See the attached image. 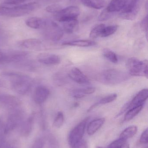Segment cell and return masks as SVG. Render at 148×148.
Here are the masks:
<instances>
[{"label":"cell","instance_id":"obj_1","mask_svg":"<svg viewBox=\"0 0 148 148\" xmlns=\"http://www.w3.org/2000/svg\"><path fill=\"white\" fill-rule=\"evenodd\" d=\"M1 75L9 80L12 89L19 95L27 94L32 87V78L26 74L17 72H4L2 73Z\"/></svg>","mask_w":148,"mask_h":148},{"label":"cell","instance_id":"obj_2","mask_svg":"<svg viewBox=\"0 0 148 148\" xmlns=\"http://www.w3.org/2000/svg\"><path fill=\"white\" fill-rule=\"evenodd\" d=\"M37 3H25L13 7H0V16L16 17L27 15L39 8Z\"/></svg>","mask_w":148,"mask_h":148},{"label":"cell","instance_id":"obj_3","mask_svg":"<svg viewBox=\"0 0 148 148\" xmlns=\"http://www.w3.org/2000/svg\"><path fill=\"white\" fill-rule=\"evenodd\" d=\"M127 74L120 70L109 69L105 70L99 74L98 81L107 85H116L127 80Z\"/></svg>","mask_w":148,"mask_h":148},{"label":"cell","instance_id":"obj_4","mask_svg":"<svg viewBox=\"0 0 148 148\" xmlns=\"http://www.w3.org/2000/svg\"><path fill=\"white\" fill-rule=\"evenodd\" d=\"M129 73L134 76H144L148 78V61L140 60L137 58H129L127 63Z\"/></svg>","mask_w":148,"mask_h":148},{"label":"cell","instance_id":"obj_5","mask_svg":"<svg viewBox=\"0 0 148 148\" xmlns=\"http://www.w3.org/2000/svg\"><path fill=\"white\" fill-rule=\"evenodd\" d=\"M43 29L44 37L48 40L57 42L60 40L63 35V32L61 28L54 21L46 20Z\"/></svg>","mask_w":148,"mask_h":148},{"label":"cell","instance_id":"obj_6","mask_svg":"<svg viewBox=\"0 0 148 148\" xmlns=\"http://www.w3.org/2000/svg\"><path fill=\"white\" fill-rule=\"evenodd\" d=\"M89 119V117L85 118L70 131L68 137V142L70 148H74L77 143L82 140L87 123Z\"/></svg>","mask_w":148,"mask_h":148},{"label":"cell","instance_id":"obj_7","mask_svg":"<svg viewBox=\"0 0 148 148\" xmlns=\"http://www.w3.org/2000/svg\"><path fill=\"white\" fill-rule=\"evenodd\" d=\"M80 14V9L76 6H70L63 8L59 12L54 14V19L60 22L77 19Z\"/></svg>","mask_w":148,"mask_h":148},{"label":"cell","instance_id":"obj_8","mask_svg":"<svg viewBox=\"0 0 148 148\" xmlns=\"http://www.w3.org/2000/svg\"><path fill=\"white\" fill-rule=\"evenodd\" d=\"M148 97V90L147 89H143L139 91L135 96L134 97L130 102L127 103L122 109L121 112L124 113L130 109L134 108L136 106L143 105Z\"/></svg>","mask_w":148,"mask_h":148},{"label":"cell","instance_id":"obj_9","mask_svg":"<svg viewBox=\"0 0 148 148\" xmlns=\"http://www.w3.org/2000/svg\"><path fill=\"white\" fill-rule=\"evenodd\" d=\"M39 63L48 66H54L60 64L61 59L60 56L54 54L41 53L37 56Z\"/></svg>","mask_w":148,"mask_h":148},{"label":"cell","instance_id":"obj_10","mask_svg":"<svg viewBox=\"0 0 148 148\" xmlns=\"http://www.w3.org/2000/svg\"><path fill=\"white\" fill-rule=\"evenodd\" d=\"M50 94V91L45 86H39L36 87L34 93V101L38 104L44 103L47 99Z\"/></svg>","mask_w":148,"mask_h":148},{"label":"cell","instance_id":"obj_11","mask_svg":"<svg viewBox=\"0 0 148 148\" xmlns=\"http://www.w3.org/2000/svg\"><path fill=\"white\" fill-rule=\"evenodd\" d=\"M68 75L72 80L79 84H87L90 83L87 77L77 68L74 67L71 69Z\"/></svg>","mask_w":148,"mask_h":148},{"label":"cell","instance_id":"obj_12","mask_svg":"<svg viewBox=\"0 0 148 148\" xmlns=\"http://www.w3.org/2000/svg\"><path fill=\"white\" fill-rule=\"evenodd\" d=\"M18 44L22 47L33 50H41L44 47L41 40L34 38L23 40L21 41Z\"/></svg>","mask_w":148,"mask_h":148},{"label":"cell","instance_id":"obj_13","mask_svg":"<svg viewBox=\"0 0 148 148\" xmlns=\"http://www.w3.org/2000/svg\"><path fill=\"white\" fill-rule=\"evenodd\" d=\"M129 1V0H112L106 10L112 14L122 11L127 6Z\"/></svg>","mask_w":148,"mask_h":148},{"label":"cell","instance_id":"obj_14","mask_svg":"<svg viewBox=\"0 0 148 148\" xmlns=\"http://www.w3.org/2000/svg\"><path fill=\"white\" fill-rule=\"evenodd\" d=\"M105 121L104 118L95 119L89 123L87 128V132L89 136L93 135L103 125Z\"/></svg>","mask_w":148,"mask_h":148},{"label":"cell","instance_id":"obj_15","mask_svg":"<svg viewBox=\"0 0 148 148\" xmlns=\"http://www.w3.org/2000/svg\"><path fill=\"white\" fill-rule=\"evenodd\" d=\"M46 20L38 17H32L27 19L26 24L28 27L34 29L43 28L45 26Z\"/></svg>","mask_w":148,"mask_h":148},{"label":"cell","instance_id":"obj_16","mask_svg":"<svg viewBox=\"0 0 148 148\" xmlns=\"http://www.w3.org/2000/svg\"><path fill=\"white\" fill-rule=\"evenodd\" d=\"M95 88L94 87H87L82 88L76 89L71 92V95L74 98L79 99L84 97L87 95L93 94L95 91Z\"/></svg>","mask_w":148,"mask_h":148},{"label":"cell","instance_id":"obj_17","mask_svg":"<svg viewBox=\"0 0 148 148\" xmlns=\"http://www.w3.org/2000/svg\"><path fill=\"white\" fill-rule=\"evenodd\" d=\"M96 45V42L91 40H78L65 42L62 43L63 46H75L79 47H92Z\"/></svg>","mask_w":148,"mask_h":148},{"label":"cell","instance_id":"obj_18","mask_svg":"<svg viewBox=\"0 0 148 148\" xmlns=\"http://www.w3.org/2000/svg\"><path fill=\"white\" fill-rule=\"evenodd\" d=\"M117 97V95L116 94H111V95H108L106 96L105 97L99 100L97 102L95 103L94 104L92 105L88 110H87V112H89L93 110L96 107L99 106L100 105H104V104H107V103H110L116 100Z\"/></svg>","mask_w":148,"mask_h":148},{"label":"cell","instance_id":"obj_19","mask_svg":"<svg viewBox=\"0 0 148 148\" xmlns=\"http://www.w3.org/2000/svg\"><path fill=\"white\" fill-rule=\"evenodd\" d=\"M63 30L67 34L76 32L79 27V22L77 19L63 22Z\"/></svg>","mask_w":148,"mask_h":148},{"label":"cell","instance_id":"obj_20","mask_svg":"<svg viewBox=\"0 0 148 148\" xmlns=\"http://www.w3.org/2000/svg\"><path fill=\"white\" fill-rule=\"evenodd\" d=\"M81 1L85 6L96 9L102 8L105 5L104 0H81Z\"/></svg>","mask_w":148,"mask_h":148},{"label":"cell","instance_id":"obj_21","mask_svg":"<svg viewBox=\"0 0 148 148\" xmlns=\"http://www.w3.org/2000/svg\"><path fill=\"white\" fill-rule=\"evenodd\" d=\"M138 128L136 126L132 125L125 129L120 134V138L127 141L128 139L132 138L137 133Z\"/></svg>","mask_w":148,"mask_h":148},{"label":"cell","instance_id":"obj_22","mask_svg":"<svg viewBox=\"0 0 148 148\" xmlns=\"http://www.w3.org/2000/svg\"><path fill=\"white\" fill-rule=\"evenodd\" d=\"M142 108L143 105H142L136 106L129 110L124 116V121H129L134 118L142 110Z\"/></svg>","mask_w":148,"mask_h":148},{"label":"cell","instance_id":"obj_23","mask_svg":"<svg viewBox=\"0 0 148 148\" xmlns=\"http://www.w3.org/2000/svg\"><path fill=\"white\" fill-rule=\"evenodd\" d=\"M118 29L117 25H110L106 26L105 25L102 31L101 37H106L112 35L114 34Z\"/></svg>","mask_w":148,"mask_h":148},{"label":"cell","instance_id":"obj_24","mask_svg":"<svg viewBox=\"0 0 148 148\" xmlns=\"http://www.w3.org/2000/svg\"><path fill=\"white\" fill-rule=\"evenodd\" d=\"M103 55L105 58L110 62L116 64L118 62V58L115 53L109 49H104L103 51Z\"/></svg>","mask_w":148,"mask_h":148},{"label":"cell","instance_id":"obj_25","mask_svg":"<svg viewBox=\"0 0 148 148\" xmlns=\"http://www.w3.org/2000/svg\"><path fill=\"white\" fill-rule=\"evenodd\" d=\"M105 26V24H101L95 26L90 32L89 34L90 38L96 39L98 37H101L102 31Z\"/></svg>","mask_w":148,"mask_h":148},{"label":"cell","instance_id":"obj_26","mask_svg":"<svg viewBox=\"0 0 148 148\" xmlns=\"http://www.w3.org/2000/svg\"><path fill=\"white\" fill-rule=\"evenodd\" d=\"M11 63V58L9 51L0 50V65Z\"/></svg>","mask_w":148,"mask_h":148},{"label":"cell","instance_id":"obj_27","mask_svg":"<svg viewBox=\"0 0 148 148\" xmlns=\"http://www.w3.org/2000/svg\"><path fill=\"white\" fill-rule=\"evenodd\" d=\"M64 121V115L62 112H59L57 113L54 121V125L56 127H61L63 125Z\"/></svg>","mask_w":148,"mask_h":148},{"label":"cell","instance_id":"obj_28","mask_svg":"<svg viewBox=\"0 0 148 148\" xmlns=\"http://www.w3.org/2000/svg\"><path fill=\"white\" fill-rule=\"evenodd\" d=\"M62 9V7L61 4L59 3H54L48 6L45 9V10L48 13L56 14Z\"/></svg>","mask_w":148,"mask_h":148},{"label":"cell","instance_id":"obj_29","mask_svg":"<svg viewBox=\"0 0 148 148\" xmlns=\"http://www.w3.org/2000/svg\"><path fill=\"white\" fill-rule=\"evenodd\" d=\"M126 141L124 139L120 138L110 143L107 148H121Z\"/></svg>","mask_w":148,"mask_h":148},{"label":"cell","instance_id":"obj_30","mask_svg":"<svg viewBox=\"0 0 148 148\" xmlns=\"http://www.w3.org/2000/svg\"><path fill=\"white\" fill-rule=\"evenodd\" d=\"M113 14L108 12L106 9H105L101 13V14L99 16L98 19L99 21H106L110 18L113 15Z\"/></svg>","mask_w":148,"mask_h":148},{"label":"cell","instance_id":"obj_31","mask_svg":"<svg viewBox=\"0 0 148 148\" xmlns=\"http://www.w3.org/2000/svg\"><path fill=\"white\" fill-rule=\"evenodd\" d=\"M148 130L147 128L142 134L140 139V142L141 144H146L148 143Z\"/></svg>","mask_w":148,"mask_h":148},{"label":"cell","instance_id":"obj_32","mask_svg":"<svg viewBox=\"0 0 148 148\" xmlns=\"http://www.w3.org/2000/svg\"><path fill=\"white\" fill-rule=\"evenodd\" d=\"M28 1L29 0H6L4 3L8 5H18Z\"/></svg>","mask_w":148,"mask_h":148},{"label":"cell","instance_id":"obj_33","mask_svg":"<svg viewBox=\"0 0 148 148\" xmlns=\"http://www.w3.org/2000/svg\"><path fill=\"white\" fill-rule=\"evenodd\" d=\"M73 148H88V146L87 142L82 139Z\"/></svg>","mask_w":148,"mask_h":148},{"label":"cell","instance_id":"obj_34","mask_svg":"<svg viewBox=\"0 0 148 148\" xmlns=\"http://www.w3.org/2000/svg\"><path fill=\"white\" fill-rule=\"evenodd\" d=\"M147 21L148 16L147 15L144 17V19L142 21L140 24V26L142 29L144 31H146V32H147L148 30Z\"/></svg>","mask_w":148,"mask_h":148},{"label":"cell","instance_id":"obj_35","mask_svg":"<svg viewBox=\"0 0 148 148\" xmlns=\"http://www.w3.org/2000/svg\"><path fill=\"white\" fill-rule=\"evenodd\" d=\"M121 148H130V147H129V144L126 142Z\"/></svg>","mask_w":148,"mask_h":148},{"label":"cell","instance_id":"obj_36","mask_svg":"<svg viewBox=\"0 0 148 148\" xmlns=\"http://www.w3.org/2000/svg\"><path fill=\"white\" fill-rule=\"evenodd\" d=\"M96 148H104L102 147H96Z\"/></svg>","mask_w":148,"mask_h":148},{"label":"cell","instance_id":"obj_37","mask_svg":"<svg viewBox=\"0 0 148 148\" xmlns=\"http://www.w3.org/2000/svg\"></svg>","mask_w":148,"mask_h":148}]
</instances>
